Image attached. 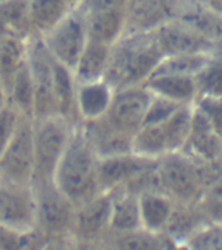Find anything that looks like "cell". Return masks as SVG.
Segmentation results:
<instances>
[{
  "instance_id": "44",
  "label": "cell",
  "mask_w": 222,
  "mask_h": 250,
  "mask_svg": "<svg viewBox=\"0 0 222 250\" xmlns=\"http://www.w3.org/2000/svg\"><path fill=\"white\" fill-rule=\"evenodd\" d=\"M72 1V4H73V7L75 8L78 5V4H81L82 3V0H70Z\"/></svg>"
},
{
  "instance_id": "30",
  "label": "cell",
  "mask_w": 222,
  "mask_h": 250,
  "mask_svg": "<svg viewBox=\"0 0 222 250\" xmlns=\"http://www.w3.org/2000/svg\"><path fill=\"white\" fill-rule=\"evenodd\" d=\"M213 54H181L164 56L153 74H177L195 77ZM152 74V76H153Z\"/></svg>"
},
{
  "instance_id": "22",
  "label": "cell",
  "mask_w": 222,
  "mask_h": 250,
  "mask_svg": "<svg viewBox=\"0 0 222 250\" xmlns=\"http://www.w3.org/2000/svg\"><path fill=\"white\" fill-rule=\"evenodd\" d=\"M89 39L113 46L126 30V9L85 15Z\"/></svg>"
},
{
  "instance_id": "6",
  "label": "cell",
  "mask_w": 222,
  "mask_h": 250,
  "mask_svg": "<svg viewBox=\"0 0 222 250\" xmlns=\"http://www.w3.org/2000/svg\"><path fill=\"white\" fill-rule=\"evenodd\" d=\"M42 38L52 58L73 70L89 42L85 13L79 8H73Z\"/></svg>"
},
{
  "instance_id": "35",
  "label": "cell",
  "mask_w": 222,
  "mask_h": 250,
  "mask_svg": "<svg viewBox=\"0 0 222 250\" xmlns=\"http://www.w3.org/2000/svg\"><path fill=\"white\" fill-rule=\"evenodd\" d=\"M194 104L206 117L214 132L222 138V98L198 97Z\"/></svg>"
},
{
  "instance_id": "24",
  "label": "cell",
  "mask_w": 222,
  "mask_h": 250,
  "mask_svg": "<svg viewBox=\"0 0 222 250\" xmlns=\"http://www.w3.org/2000/svg\"><path fill=\"white\" fill-rule=\"evenodd\" d=\"M33 33L46 34L72 9L70 0H27Z\"/></svg>"
},
{
  "instance_id": "33",
  "label": "cell",
  "mask_w": 222,
  "mask_h": 250,
  "mask_svg": "<svg viewBox=\"0 0 222 250\" xmlns=\"http://www.w3.org/2000/svg\"><path fill=\"white\" fill-rule=\"evenodd\" d=\"M23 117L25 116L9 103L3 109H0V154L15 137Z\"/></svg>"
},
{
  "instance_id": "9",
  "label": "cell",
  "mask_w": 222,
  "mask_h": 250,
  "mask_svg": "<svg viewBox=\"0 0 222 250\" xmlns=\"http://www.w3.org/2000/svg\"><path fill=\"white\" fill-rule=\"evenodd\" d=\"M37 203L33 185L0 180V227L26 233L35 229Z\"/></svg>"
},
{
  "instance_id": "40",
  "label": "cell",
  "mask_w": 222,
  "mask_h": 250,
  "mask_svg": "<svg viewBox=\"0 0 222 250\" xmlns=\"http://www.w3.org/2000/svg\"><path fill=\"white\" fill-rule=\"evenodd\" d=\"M62 250H90V246L85 245V244H81V242L75 241V240L70 237Z\"/></svg>"
},
{
  "instance_id": "1",
  "label": "cell",
  "mask_w": 222,
  "mask_h": 250,
  "mask_svg": "<svg viewBox=\"0 0 222 250\" xmlns=\"http://www.w3.org/2000/svg\"><path fill=\"white\" fill-rule=\"evenodd\" d=\"M163 59L153 31L125 33L112 46L104 80L114 90L144 85Z\"/></svg>"
},
{
  "instance_id": "20",
  "label": "cell",
  "mask_w": 222,
  "mask_h": 250,
  "mask_svg": "<svg viewBox=\"0 0 222 250\" xmlns=\"http://www.w3.org/2000/svg\"><path fill=\"white\" fill-rule=\"evenodd\" d=\"M142 228L139 198L124 189L113 191L109 237Z\"/></svg>"
},
{
  "instance_id": "43",
  "label": "cell",
  "mask_w": 222,
  "mask_h": 250,
  "mask_svg": "<svg viewBox=\"0 0 222 250\" xmlns=\"http://www.w3.org/2000/svg\"><path fill=\"white\" fill-rule=\"evenodd\" d=\"M213 55L216 56H220L222 58V37L218 41L214 42V46H213Z\"/></svg>"
},
{
  "instance_id": "4",
  "label": "cell",
  "mask_w": 222,
  "mask_h": 250,
  "mask_svg": "<svg viewBox=\"0 0 222 250\" xmlns=\"http://www.w3.org/2000/svg\"><path fill=\"white\" fill-rule=\"evenodd\" d=\"M160 187L175 202L196 205L202 199L205 187L200 166L182 151L167 152L156 166Z\"/></svg>"
},
{
  "instance_id": "5",
  "label": "cell",
  "mask_w": 222,
  "mask_h": 250,
  "mask_svg": "<svg viewBox=\"0 0 222 250\" xmlns=\"http://www.w3.org/2000/svg\"><path fill=\"white\" fill-rule=\"evenodd\" d=\"M37 203L35 228L47 238L72 237L75 208L54 181L33 185Z\"/></svg>"
},
{
  "instance_id": "47",
  "label": "cell",
  "mask_w": 222,
  "mask_h": 250,
  "mask_svg": "<svg viewBox=\"0 0 222 250\" xmlns=\"http://www.w3.org/2000/svg\"><path fill=\"white\" fill-rule=\"evenodd\" d=\"M0 180H1V176H0Z\"/></svg>"
},
{
  "instance_id": "7",
  "label": "cell",
  "mask_w": 222,
  "mask_h": 250,
  "mask_svg": "<svg viewBox=\"0 0 222 250\" xmlns=\"http://www.w3.org/2000/svg\"><path fill=\"white\" fill-rule=\"evenodd\" d=\"M27 65L35 90L34 120L57 115L54 95L55 59L42 35L37 33L27 38Z\"/></svg>"
},
{
  "instance_id": "27",
  "label": "cell",
  "mask_w": 222,
  "mask_h": 250,
  "mask_svg": "<svg viewBox=\"0 0 222 250\" xmlns=\"http://www.w3.org/2000/svg\"><path fill=\"white\" fill-rule=\"evenodd\" d=\"M131 152L153 160H159L167 154L163 124L142 125L132 136Z\"/></svg>"
},
{
  "instance_id": "2",
  "label": "cell",
  "mask_w": 222,
  "mask_h": 250,
  "mask_svg": "<svg viewBox=\"0 0 222 250\" xmlns=\"http://www.w3.org/2000/svg\"><path fill=\"white\" fill-rule=\"evenodd\" d=\"M97 162L99 158L81 125H75L54 176L56 187L75 207L101 193L97 181Z\"/></svg>"
},
{
  "instance_id": "18",
  "label": "cell",
  "mask_w": 222,
  "mask_h": 250,
  "mask_svg": "<svg viewBox=\"0 0 222 250\" xmlns=\"http://www.w3.org/2000/svg\"><path fill=\"white\" fill-rule=\"evenodd\" d=\"M152 95L165 98L179 104H190L198 98L194 77L177 74H153L144 82Z\"/></svg>"
},
{
  "instance_id": "15",
  "label": "cell",
  "mask_w": 222,
  "mask_h": 250,
  "mask_svg": "<svg viewBox=\"0 0 222 250\" xmlns=\"http://www.w3.org/2000/svg\"><path fill=\"white\" fill-rule=\"evenodd\" d=\"M79 125L97 158L131 152V140L134 134L117 128L107 116L92 121H85Z\"/></svg>"
},
{
  "instance_id": "37",
  "label": "cell",
  "mask_w": 222,
  "mask_h": 250,
  "mask_svg": "<svg viewBox=\"0 0 222 250\" xmlns=\"http://www.w3.org/2000/svg\"><path fill=\"white\" fill-rule=\"evenodd\" d=\"M198 207L206 222L222 226V199L202 198L198 202Z\"/></svg>"
},
{
  "instance_id": "23",
  "label": "cell",
  "mask_w": 222,
  "mask_h": 250,
  "mask_svg": "<svg viewBox=\"0 0 222 250\" xmlns=\"http://www.w3.org/2000/svg\"><path fill=\"white\" fill-rule=\"evenodd\" d=\"M206 223L208 222L198 207V203L190 205L177 202L170 219L161 233L166 234L177 242H187V240Z\"/></svg>"
},
{
  "instance_id": "38",
  "label": "cell",
  "mask_w": 222,
  "mask_h": 250,
  "mask_svg": "<svg viewBox=\"0 0 222 250\" xmlns=\"http://www.w3.org/2000/svg\"><path fill=\"white\" fill-rule=\"evenodd\" d=\"M202 198L222 199V177H220L214 183L210 184L209 187H206Z\"/></svg>"
},
{
  "instance_id": "41",
  "label": "cell",
  "mask_w": 222,
  "mask_h": 250,
  "mask_svg": "<svg viewBox=\"0 0 222 250\" xmlns=\"http://www.w3.org/2000/svg\"><path fill=\"white\" fill-rule=\"evenodd\" d=\"M206 7H209L212 11L222 16V0H200Z\"/></svg>"
},
{
  "instance_id": "11",
  "label": "cell",
  "mask_w": 222,
  "mask_h": 250,
  "mask_svg": "<svg viewBox=\"0 0 222 250\" xmlns=\"http://www.w3.org/2000/svg\"><path fill=\"white\" fill-rule=\"evenodd\" d=\"M153 31L164 56L181 54H213L214 43L179 19L161 23Z\"/></svg>"
},
{
  "instance_id": "39",
  "label": "cell",
  "mask_w": 222,
  "mask_h": 250,
  "mask_svg": "<svg viewBox=\"0 0 222 250\" xmlns=\"http://www.w3.org/2000/svg\"><path fill=\"white\" fill-rule=\"evenodd\" d=\"M90 250H120L117 245L112 241V238L108 237L103 240V241L97 242L95 245L90 246Z\"/></svg>"
},
{
  "instance_id": "31",
  "label": "cell",
  "mask_w": 222,
  "mask_h": 250,
  "mask_svg": "<svg viewBox=\"0 0 222 250\" xmlns=\"http://www.w3.org/2000/svg\"><path fill=\"white\" fill-rule=\"evenodd\" d=\"M194 78L198 97L222 98V58L212 55L209 62Z\"/></svg>"
},
{
  "instance_id": "13",
  "label": "cell",
  "mask_w": 222,
  "mask_h": 250,
  "mask_svg": "<svg viewBox=\"0 0 222 250\" xmlns=\"http://www.w3.org/2000/svg\"><path fill=\"white\" fill-rule=\"evenodd\" d=\"M159 160L147 159L134 152L99 158L97 181L101 191H114L157 166Z\"/></svg>"
},
{
  "instance_id": "28",
  "label": "cell",
  "mask_w": 222,
  "mask_h": 250,
  "mask_svg": "<svg viewBox=\"0 0 222 250\" xmlns=\"http://www.w3.org/2000/svg\"><path fill=\"white\" fill-rule=\"evenodd\" d=\"M194 103L181 105L163 124L167 152L182 151L191 132Z\"/></svg>"
},
{
  "instance_id": "12",
  "label": "cell",
  "mask_w": 222,
  "mask_h": 250,
  "mask_svg": "<svg viewBox=\"0 0 222 250\" xmlns=\"http://www.w3.org/2000/svg\"><path fill=\"white\" fill-rule=\"evenodd\" d=\"M151 99L152 94L144 85L116 90L105 116L117 128L134 134L143 125Z\"/></svg>"
},
{
  "instance_id": "42",
  "label": "cell",
  "mask_w": 222,
  "mask_h": 250,
  "mask_svg": "<svg viewBox=\"0 0 222 250\" xmlns=\"http://www.w3.org/2000/svg\"><path fill=\"white\" fill-rule=\"evenodd\" d=\"M8 104V93L3 81L0 80V109H3Z\"/></svg>"
},
{
  "instance_id": "34",
  "label": "cell",
  "mask_w": 222,
  "mask_h": 250,
  "mask_svg": "<svg viewBox=\"0 0 222 250\" xmlns=\"http://www.w3.org/2000/svg\"><path fill=\"white\" fill-rule=\"evenodd\" d=\"M181 105L183 104L171 102L169 99H165V98L157 97V95H152L147 112L144 116L143 125L164 124Z\"/></svg>"
},
{
  "instance_id": "10",
  "label": "cell",
  "mask_w": 222,
  "mask_h": 250,
  "mask_svg": "<svg viewBox=\"0 0 222 250\" xmlns=\"http://www.w3.org/2000/svg\"><path fill=\"white\" fill-rule=\"evenodd\" d=\"M113 191H101L75 208L72 238L92 246L109 237Z\"/></svg>"
},
{
  "instance_id": "29",
  "label": "cell",
  "mask_w": 222,
  "mask_h": 250,
  "mask_svg": "<svg viewBox=\"0 0 222 250\" xmlns=\"http://www.w3.org/2000/svg\"><path fill=\"white\" fill-rule=\"evenodd\" d=\"M112 241L120 250H169V237L164 233L146 228L112 236Z\"/></svg>"
},
{
  "instance_id": "3",
  "label": "cell",
  "mask_w": 222,
  "mask_h": 250,
  "mask_svg": "<svg viewBox=\"0 0 222 250\" xmlns=\"http://www.w3.org/2000/svg\"><path fill=\"white\" fill-rule=\"evenodd\" d=\"M74 126L58 115L34 120L35 164L31 185L54 181L55 172L69 144Z\"/></svg>"
},
{
  "instance_id": "17",
  "label": "cell",
  "mask_w": 222,
  "mask_h": 250,
  "mask_svg": "<svg viewBox=\"0 0 222 250\" xmlns=\"http://www.w3.org/2000/svg\"><path fill=\"white\" fill-rule=\"evenodd\" d=\"M116 90L105 80L77 83V112L79 121H92L108 112Z\"/></svg>"
},
{
  "instance_id": "32",
  "label": "cell",
  "mask_w": 222,
  "mask_h": 250,
  "mask_svg": "<svg viewBox=\"0 0 222 250\" xmlns=\"http://www.w3.org/2000/svg\"><path fill=\"white\" fill-rule=\"evenodd\" d=\"M186 244L190 250H222V226L206 223Z\"/></svg>"
},
{
  "instance_id": "26",
  "label": "cell",
  "mask_w": 222,
  "mask_h": 250,
  "mask_svg": "<svg viewBox=\"0 0 222 250\" xmlns=\"http://www.w3.org/2000/svg\"><path fill=\"white\" fill-rule=\"evenodd\" d=\"M8 103L25 117L34 119L35 90L30 69L26 62L18 69L7 87Z\"/></svg>"
},
{
  "instance_id": "21",
  "label": "cell",
  "mask_w": 222,
  "mask_h": 250,
  "mask_svg": "<svg viewBox=\"0 0 222 250\" xmlns=\"http://www.w3.org/2000/svg\"><path fill=\"white\" fill-rule=\"evenodd\" d=\"M111 51L112 46L89 39L85 50L73 69L77 83L104 80L108 70Z\"/></svg>"
},
{
  "instance_id": "46",
  "label": "cell",
  "mask_w": 222,
  "mask_h": 250,
  "mask_svg": "<svg viewBox=\"0 0 222 250\" xmlns=\"http://www.w3.org/2000/svg\"><path fill=\"white\" fill-rule=\"evenodd\" d=\"M221 162H222V154H221Z\"/></svg>"
},
{
  "instance_id": "8",
  "label": "cell",
  "mask_w": 222,
  "mask_h": 250,
  "mask_svg": "<svg viewBox=\"0 0 222 250\" xmlns=\"http://www.w3.org/2000/svg\"><path fill=\"white\" fill-rule=\"evenodd\" d=\"M34 164V119L23 117L15 137L0 154L1 180L31 185Z\"/></svg>"
},
{
  "instance_id": "45",
  "label": "cell",
  "mask_w": 222,
  "mask_h": 250,
  "mask_svg": "<svg viewBox=\"0 0 222 250\" xmlns=\"http://www.w3.org/2000/svg\"><path fill=\"white\" fill-rule=\"evenodd\" d=\"M4 1H7V0H0V3H4Z\"/></svg>"
},
{
  "instance_id": "16",
  "label": "cell",
  "mask_w": 222,
  "mask_h": 250,
  "mask_svg": "<svg viewBox=\"0 0 222 250\" xmlns=\"http://www.w3.org/2000/svg\"><path fill=\"white\" fill-rule=\"evenodd\" d=\"M182 152L199 164L216 163L221 160L222 138L214 132L209 121L194 104L192 124Z\"/></svg>"
},
{
  "instance_id": "19",
  "label": "cell",
  "mask_w": 222,
  "mask_h": 250,
  "mask_svg": "<svg viewBox=\"0 0 222 250\" xmlns=\"http://www.w3.org/2000/svg\"><path fill=\"white\" fill-rule=\"evenodd\" d=\"M138 198L142 228L161 233L165 229L177 202L161 190L144 191L138 195Z\"/></svg>"
},
{
  "instance_id": "36",
  "label": "cell",
  "mask_w": 222,
  "mask_h": 250,
  "mask_svg": "<svg viewBox=\"0 0 222 250\" xmlns=\"http://www.w3.org/2000/svg\"><path fill=\"white\" fill-rule=\"evenodd\" d=\"M130 0H82L75 8H79L85 15H91L96 12L116 11L126 9Z\"/></svg>"
},
{
  "instance_id": "14",
  "label": "cell",
  "mask_w": 222,
  "mask_h": 250,
  "mask_svg": "<svg viewBox=\"0 0 222 250\" xmlns=\"http://www.w3.org/2000/svg\"><path fill=\"white\" fill-rule=\"evenodd\" d=\"M183 0H130L126 8L125 33L152 31L175 19Z\"/></svg>"
},
{
  "instance_id": "25",
  "label": "cell",
  "mask_w": 222,
  "mask_h": 250,
  "mask_svg": "<svg viewBox=\"0 0 222 250\" xmlns=\"http://www.w3.org/2000/svg\"><path fill=\"white\" fill-rule=\"evenodd\" d=\"M27 60V38L0 34V80L5 89Z\"/></svg>"
}]
</instances>
